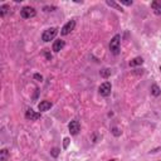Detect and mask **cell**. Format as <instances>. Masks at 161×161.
I'll use <instances>...</instances> for the list:
<instances>
[{
  "instance_id": "cell-16",
  "label": "cell",
  "mask_w": 161,
  "mask_h": 161,
  "mask_svg": "<svg viewBox=\"0 0 161 161\" xmlns=\"http://www.w3.org/2000/svg\"><path fill=\"white\" fill-rule=\"evenodd\" d=\"M111 73H112V70H111L109 68H104V69H102V70L99 72V74H101L102 78H108V77L111 75Z\"/></svg>"
},
{
  "instance_id": "cell-11",
  "label": "cell",
  "mask_w": 161,
  "mask_h": 161,
  "mask_svg": "<svg viewBox=\"0 0 161 161\" xmlns=\"http://www.w3.org/2000/svg\"><path fill=\"white\" fill-rule=\"evenodd\" d=\"M143 63V59L141 58V57H136V58H133L131 62H130V65L131 67H136V65H141Z\"/></svg>"
},
{
  "instance_id": "cell-1",
  "label": "cell",
  "mask_w": 161,
  "mask_h": 161,
  "mask_svg": "<svg viewBox=\"0 0 161 161\" xmlns=\"http://www.w3.org/2000/svg\"><path fill=\"white\" fill-rule=\"evenodd\" d=\"M119 43H121V35H119V34H116V35L112 38L111 43H109V50H111L113 54H116V55L119 53Z\"/></svg>"
},
{
  "instance_id": "cell-5",
  "label": "cell",
  "mask_w": 161,
  "mask_h": 161,
  "mask_svg": "<svg viewBox=\"0 0 161 161\" xmlns=\"http://www.w3.org/2000/svg\"><path fill=\"white\" fill-rule=\"evenodd\" d=\"M74 26H75V21H74V20H69V21L62 28L60 34H62V35H68V34L74 29Z\"/></svg>"
},
{
  "instance_id": "cell-19",
  "label": "cell",
  "mask_w": 161,
  "mask_h": 161,
  "mask_svg": "<svg viewBox=\"0 0 161 161\" xmlns=\"http://www.w3.org/2000/svg\"><path fill=\"white\" fill-rule=\"evenodd\" d=\"M69 141H70V140H69L68 137H65V138L63 140V148H67V147H68V145H69Z\"/></svg>"
},
{
  "instance_id": "cell-15",
  "label": "cell",
  "mask_w": 161,
  "mask_h": 161,
  "mask_svg": "<svg viewBox=\"0 0 161 161\" xmlns=\"http://www.w3.org/2000/svg\"><path fill=\"white\" fill-rule=\"evenodd\" d=\"M9 157V151L6 148H3L0 151V161H6Z\"/></svg>"
},
{
  "instance_id": "cell-8",
  "label": "cell",
  "mask_w": 161,
  "mask_h": 161,
  "mask_svg": "<svg viewBox=\"0 0 161 161\" xmlns=\"http://www.w3.org/2000/svg\"><path fill=\"white\" fill-rule=\"evenodd\" d=\"M151 8L153 10V13L156 15H160L161 14V0H155L151 3Z\"/></svg>"
},
{
  "instance_id": "cell-14",
  "label": "cell",
  "mask_w": 161,
  "mask_h": 161,
  "mask_svg": "<svg viewBox=\"0 0 161 161\" xmlns=\"http://www.w3.org/2000/svg\"><path fill=\"white\" fill-rule=\"evenodd\" d=\"M106 3H107V5H109V6L114 8L116 10H118V11H123V9L121 8V5H118V4L116 3V1H113V0H107Z\"/></svg>"
},
{
  "instance_id": "cell-18",
  "label": "cell",
  "mask_w": 161,
  "mask_h": 161,
  "mask_svg": "<svg viewBox=\"0 0 161 161\" xmlns=\"http://www.w3.org/2000/svg\"><path fill=\"white\" fill-rule=\"evenodd\" d=\"M112 133H113L114 136H119V135H121V131H119L117 127H113V128H112Z\"/></svg>"
},
{
  "instance_id": "cell-6",
  "label": "cell",
  "mask_w": 161,
  "mask_h": 161,
  "mask_svg": "<svg viewBox=\"0 0 161 161\" xmlns=\"http://www.w3.org/2000/svg\"><path fill=\"white\" fill-rule=\"evenodd\" d=\"M68 128H69V132H70L72 135H77V133L79 132V130H80V125H79V122H78L77 119H73V121H70V123L68 125Z\"/></svg>"
},
{
  "instance_id": "cell-10",
  "label": "cell",
  "mask_w": 161,
  "mask_h": 161,
  "mask_svg": "<svg viewBox=\"0 0 161 161\" xmlns=\"http://www.w3.org/2000/svg\"><path fill=\"white\" fill-rule=\"evenodd\" d=\"M50 107H52V102H50V101H42V102L38 104V109H39L40 112L47 111V109H49Z\"/></svg>"
},
{
  "instance_id": "cell-22",
  "label": "cell",
  "mask_w": 161,
  "mask_h": 161,
  "mask_svg": "<svg viewBox=\"0 0 161 161\" xmlns=\"http://www.w3.org/2000/svg\"><path fill=\"white\" fill-rule=\"evenodd\" d=\"M34 79H36V80H42L43 78H42L40 74H34Z\"/></svg>"
},
{
  "instance_id": "cell-7",
  "label": "cell",
  "mask_w": 161,
  "mask_h": 161,
  "mask_svg": "<svg viewBox=\"0 0 161 161\" xmlns=\"http://www.w3.org/2000/svg\"><path fill=\"white\" fill-rule=\"evenodd\" d=\"M25 117H26L28 119H30V121H36V119L40 118V113H38V112L33 111L31 108H29V109H26V112H25Z\"/></svg>"
},
{
  "instance_id": "cell-9",
  "label": "cell",
  "mask_w": 161,
  "mask_h": 161,
  "mask_svg": "<svg viewBox=\"0 0 161 161\" xmlns=\"http://www.w3.org/2000/svg\"><path fill=\"white\" fill-rule=\"evenodd\" d=\"M64 45H65V43H64V40H55L54 43H53V47H52V49L55 52V53H58L60 49H63L64 48Z\"/></svg>"
},
{
  "instance_id": "cell-3",
  "label": "cell",
  "mask_w": 161,
  "mask_h": 161,
  "mask_svg": "<svg viewBox=\"0 0 161 161\" xmlns=\"http://www.w3.org/2000/svg\"><path fill=\"white\" fill-rule=\"evenodd\" d=\"M20 15L21 18L24 19H29V18H34L36 15V11L34 10V8L31 6H24L21 10H20Z\"/></svg>"
},
{
  "instance_id": "cell-23",
  "label": "cell",
  "mask_w": 161,
  "mask_h": 161,
  "mask_svg": "<svg viewBox=\"0 0 161 161\" xmlns=\"http://www.w3.org/2000/svg\"><path fill=\"white\" fill-rule=\"evenodd\" d=\"M158 150H161V147H157V148H153V150H151V151H150V153H155V152H157Z\"/></svg>"
},
{
  "instance_id": "cell-17",
  "label": "cell",
  "mask_w": 161,
  "mask_h": 161,
  "mask_svg": "<svg viewBox=\"0 0 161 161\" xmlns=\"http://www.w3.org/2000/svg\"><path fill=\"white\" fill-rule=\"evenodd\" d=\"M50 155H52L53 157H58V155H59V148H57V147L52 148V151H50Z\"/></svg>"
},
{
  "instance_id": "cell-2",
  "label": "cell",
  "mask_w": 161,
  "mask_h": 161,
  "mask_svg": "<svg viewBox=\"0 0 161 161\" xmlns=\"http://www.w3.org/2000/svg\"><path fill=\"white\" fill-rule=\"evenodd\" d=\"M57 33H58V29H57V28H49V29H47V30L43 31V34H42V40H43V42H49V40H52V39L55 38Z\"/></svg>"
},
{
  "instance_id": "cell-21",
  "label": "cell",
  "mask_w": 161,
  "mask_h": 161,
  "mask_svg": "<svg viewBox=\"0 0 161 161\" xmlns=\"http://www.w3.org/2000/svg\"><path fill=\"white\" fill-rule=\"evenodd\" d=\"M119 3L121 4H125V5H132V0L131 1H128V0H121Z\"/></svg>"
},
{
  "instance_id": "cell-13",
  "label": "cell",
  "mask_w": 161,
  "mask_h": 161,
  "mask_svg": "<svg viewBox=\"0 0 161 161\" xmlns=\"http://www.w3.org/2000/svg\"><path fill=\"white\" fill-rule=\"evenodd\" d=\"M151 94L155 96V97H157V96L161 94V89L158 88L157 84H152V86H151Z\"/></svg>"
},
{
  "instance_id": "cell-12",
  "label": "cell",
  "mask_w": 161,
  "mask_h": 161,
  "mask_svg": "<svg viewBox=\"0 0 161 161\" xmlns=\"http://www.w3.org/2000/svg\"><path fill=\"white\" fill-rule=\"evenodd\" d=\"M9 11H10V6H9V5L3 4V5L0 6V15H1L3 18H4V16H5V15L9 13Z\"/></svg>"
},
{
  "instance_id": "cell-20",
  "label": "cell",
  "mask_w": 161,
  "mask_h": 161,
  "mask_svg": "<svg viewBox=\"0 0 161 161\" xmlns=\"http://www.w3.org/2000/svg\"><path fill=\"white\" fill-rule=\"evenodd\" d=\"M44 10L45 11H53V10H55V6H44Z\"/></svg>"
},
{
  "instance_id": "cell-24",
  "label": "cell",
  "mask_w": 161,
  "mask_h": 161,
  "mask_svg": "<svg viewBox=\"0 0 161 161\" xmlns=\"http://www.w3.org/2000/svg\"><path fill=\"white\" fill-rule=\"evenodd\" d=\"M160 70H161V67H160Z\"/></svg>"
},
{
  "instance_id": "cell-4",
  "label": "cell",
  "mask_w": 161,
  "mask_h": 161,
  "mask_svg": "<svg viewBox=\"0 0 161 161\" xmlns=\"http://www.w3.org/2000/svg\"><path fill=\"white\" fill-rule=\"evenodd\" d=\"M98 91H99V94H101V96H104V97L109 96V94H111V83H109V82H103V83L99 86Z\"/></svg>"
}]
</instances>
